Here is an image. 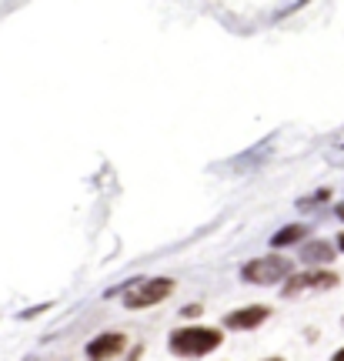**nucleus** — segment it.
I'll use <instances>...</instances> for the list:
<instances>
[{
	"label": "nucleus",
	"instance_id": "1",
	"mask_svg": "<svg viewBox=\"0 0 344 361\" xmlns=\"http://www.w3.org/2000/svg\"><path fill=\"white\" fill-rule=\"evenodd\" d=\"M167 345L180 358H201V355H210L214 348H221V331L217 328H178V331H171Z\"/></svg>",
	"mask_w": 344,
	"mask_h": 361
},
{
	"label": "nucleus",
	"instance_id": "2",
	"mask_svg": "<svg viewBox=\"0 0 344 361\" xmlns=\"http://www.w3.org/2000/svg\"><path fill=\"white\" fill-rule=\"evenodd\" d=\"M287 278H291V264L278 255L244 264V281H251V285H274V281H287Z\"/></svg>",
	"mask_w": 344,
	"mask_h": 361
},
{
	"label": "nucleus",
	"instance_id": "3",
	"mask_svg": "<svg viewBox=\"0 0 344 361\" xmlns=\"http://www.w3.org/2000/svg\"><path fill=\"white\" fill-rule=\"evenodd\" d=\"M171 291H174L171 278H148L137 288H131L124 301H127V308H150V304H161V301L171 298Z\"/></svg>",
	"mask_w": 344,
	"mask_h": 361
},
{
	"label": "nucleus",
	"instance_id": "4",
	"mask_svg": "<svg viewBox=\"0 0 344 361\" xmlns=\"http://www.w3.org/2000/svg\"><path fill=\"white\" fill-rule=\"evenodd\" d=\"M341 278L334 271H301V274H291L285 281V295H298V291H328V288H338Z\"/></svg>",
	"mask_w": 344,
	"mask_h": 361
},
{
	"label": "nucleus",
	"instance_id": "5",
	"mask_svg": "<svg viewBox=\"0 0 344 361\" xmlns=\"http://www.w3.org/2000/svg\"><path fill=\"white\" fill-rule=\"evenodd\" d=\"M124 348H127V338H124V334H117V331H107V334L90 338L87 358L90 361H110V358H117Z\"/></svg>",
	"mask_w": 344,
	"mask_h": 361
},
{
	"label": "nucleus",
	"instance_id": "6",
	"mask_svg": "<svg viewBox=\"0 0 344 361\" xmlns=\"http://www.w3.org/2000/svg\"><path fill=\"white\" fill-rule=\"evenodd\" d=\"M271 315L268 304H251V308H238V311H231L224 318V325L231 331H248V328H257V325H264Z\"/></svg>",
	"mask_w": 344,
	"mask_h": 361
},
{
	"label": "nucleus",
	"instance_id": "7",
	"mask_svg": "<svg viewBox=\"0 0 344 361\" xmlns=\"http://www.w3.org/2000/svg\"><path fill=\"white\" fill-rule=\"evenodd\" d=\"M331 255H334V248L324 244V241H311V244H304V251H301L304 261H317V264H328Z\"/></svg>",
	"mask_w": 344,
	"mask_h": 361
},
{
	"label": "nucleus",
	"instance_id": "8",
	"mask_svg": "<svg viewBox=\"0 0 344 361\" xmlns=\"http://www.w3.org/2000/svg\"><path fill=\"white\" fill-rule=\"evenodd\" d=\"M304 234H308V227H304V225H287V227H281V231L271 238V244H274V248H287V244L301 241Z\"/></svg>",
	"mask_w": 344,
	"mask_h": 361
},
{
	"label": "nucleus",
	"instance_id": "9",
	"mask_svg": "<svg viewBox=\"0 0 344 361\" xmlns=\"http://www.w3.org/2000/svg\"><path fill=\"white\" fill-rule=\"evenodd\" d=\"M331 361H344V348H341V351H338V355H334V358H331Z\"/></svg>",
	"mask_w": 344,
	"mask_h": 361
},
{
	"label": "nucleus",
	"instance_id": "10",
	"mask_svg": "<svg viewBox=\"0 0 344 361\" xmlns=\"http://www.w3.org/2000/svg\"><path fill=\"white\" fill-rule=\"evenodd\" d=\"M338 248H341V251H344V234H341V238H338Z\"/></svg>",
	"mask_w": 344,
	"mask_h": 361
},
{
	"label": "nucleus",
	"instance_id": "11",
	"mask_svg": "<svg viewBox=\"0 0 344 361\" xmlns=\"http://www.w3.org/2000/svg\"><path fill=\"white\" fill-rule=\"evenodd\" d=\"M338 218H341V221H344V204H341V208H338Z\"/></svg>",
	"mask_w": 344,
	"mask_h": 361
},
{
	"label": "nucleus",
	"instance_id": "12",
	"mask_svg": "<svg viewBox=\"0 0 344 361\" xmlns=\"http://www.w3.org/2000/svg\"><path fill=\"white\" fill-rule=\"evenodd\" d=\"M268 361H281V358H268Z\"/></svg>",
	"mask_w": 344,
	"mask_h": 361
}]
</instances>
